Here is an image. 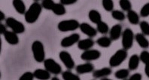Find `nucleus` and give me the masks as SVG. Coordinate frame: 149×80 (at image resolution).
<instances>
[{
	"label": "nucleus",
	"instance_id": "40",
	"mask_svg": "<svg viewBox=\"0 0 149 80\" xmlns=\"http://www.w3.org/2000/svg\"><path fill=\"white\" fill-rule=\"evenodd\" d=\"M6 19V15H5V14L2 12V11H0V20L1 21H2V20H4Z\"/></svg>",
	"mask_w": 149,
	"mask_h": 80
},
{
	"label": "nucleus",
	"instance_id": "34",
	"mask_svg": "<svg viewBox=\"0 0 149 80\" xmlns=\"http://www.w3.org/2000/svg\"><path fill=\"white\" fill-rule=\"evenodd\" d=\"M140 16L142 17H147L149 16V2L142 6V9L140 11Z\"/></svg>",
	"mask_w": 149,
	"mask_h": 80
},
{
	"label": "nucleus",
	"instance_id": "28",
	"mask_svg": "<svg viewBox=\"0 0 149 80\" xmlns=\"http://www.w3.org/2000/svg\"><path fill=\"white\" fill-rule=\"evenodd\" d=\"M111 16L115 20L118 21H123L125 19L126 16L123 11H119V10H115L111 12Z\"/></svg>",
	"mask_w": 149,
	"mask_h": 80
},
{
	"label": "nucleus",
	"instance_id": "30",
	"mask_svg": "<svg viewBox=\"0 0 149 80\" xmlns=\"http://www.w3.org/2000/svg\"><path fill=\"white\" fill-rule=\"evenodd\" d=\"M139 27L142 34L145 36H149V23L146 21H142L139 23Z\"/></svg>",
	"mask_w": 149,
	"mask_h": 80
},
{
	"label": "nucleus",
	"instance_id": "8",
	"mask_svg": "<svg viewBox=\"0 0 149 80\" xmlns=\"http://www.w3.org/2000/svg\"><path fill=\"white\" fill-rule=\"evenodd\" d=\"M60 61L63 63L65 67L68 68L69 70L73 69L75 66L74 64V61L72 58L70 53L66 51H61L59 54Z\"/></svg>",
	"mask_w": 149,
	"mask_h": 80
},
{
	"label": "nucleus",
	"instance_id": "7",
	"mask_svg": "<svg viewBox=\"0 0 149 80\" xmlns=\"http://www.w3.org/2000/svg\"><path fill=\"white\" fill-rule=\"evenodd\" d=\"M44 66L45 70L49 73L54 75H58L62 73V67L53 58H47L44 62Z\"/></svg>",
	"mask_w": 149,
	"mask_h": 80
},
{
	"label": "nucleus",
	"instance_id": "1",
	"mask_svg": "<svg viewBox=\"0 0 149 80\" xmlns=\"http://www.w3.org/2000/svg\"><path fill=\"white\" fill-rule=\"evenodd\" d=\"M42 6L38 2H33L31 5L29 6V9L26 11L25 16L26 22L28 23H34L38 20V17L42 13Z\"/></svg>",
	"mask_w": 149,
	"mask_h": 80
},
{
	"label": "nucleus",
	"instance_id": "12",
	"mask_svg": "<svg viewBox=\"0 0 149 80\" xmlns=\"http://www.w3.org/2000/svg\"><path fill=\"white\" fill-rule=\"evenodd\" d=\"M123 31H122V26L120 24L114 25L111 29L109 30V38L111 40H117L122 36Z\"/></svg>",
	"mask_w": 149,
	"mask_h": 80
},
{
	"label": "nucleus",
	"instance_id": "26",
	"mask_svg": "<svg viewBox=\"0 0 149 80\" xmlns=\"http://www.w3.org/2000/svg\"><path fill=\"white\" fill-rule=\"evenodd\" d=\"M130 70L128 69H120L116 71L115 73V77L118 79H126L129 77Z\"/></svg>",
	"mask_w": 149,
	"mask_h": 80
},
{
	"label": "nucleus",
	"instance_id": "2",
	"mask_svg": "<svg viewBox=\"0 0 149 80\" xmlns=\"http://www.w3.org/2000/svg\"><path fill=\"white\" fill-rule=\"evenodd\" d=\"M32 52L36 62L42 63L45 61V51L44 44L39 40H35L32 44Z\"/></svg>",
	"mask_w": 149,
	"mask_h": 80
},
{
	"label": "nucleus",
	"instance_id": "31",
	"mask_svg": "<svg viewBox=\"0 0 149 80\" xmlns=\"http://www.w3.org/2000/svg\"><path fill=\"white\" fill-rule=\"evenodd\" d=\"M102 7L106 11H113L114 9V2L112 0H103L102 2Z\"/></svg>",
	"mask_w": 149,
	"mask_h": 80
},
{
	"label": "nucleus",
	"instance_id": "27",
	"mask_svg": "<svg viewBox=\"0 0 149 80\" xmlns=\"http://www.w3.org/2000/svg\"><path fill=\"white\" fill-rule=\"evenodd\" d=\"M96 30L101 34L105 35L106 33L109 32V27L106 23L101 21L98 24H96Z\"/></svg>",
	"mask_w": 149,
	"mask_h": 80
},
{
	"label": "nucleus",
	"instance_id": "21",
	"mask_svg": "<svg viewBox=\"0 0 149 80\" xmlns=\"http://www.w3.org/2000/svg\"><path fill=\"white\" fill-rule=\"evenodd\" d=\"M88 17L91 22L95 24H98L99 23L102 21V16L98 11L96 10H91L88 14Z\"/></svg>",
	"mask_w": 149,
	"mask_h": 80
},
{
	"label": "nucleus",
	"instance_id": "41",
	"mask_svg": "<svg viewBox=\"0 0 149 80\" xmlns=\"http://www.w3.org/2000/svg\"><path fill=\"white\" fill-rule=\"evenodd\" d=\"M51 80H60V79L57 78V77H53V78L51 79Z\"/></svg>",
	"mask_w": 149,
	"mask_h": 80
},
{
	"label": "nucleus",
	"instance_id": "18",
	"mask_svg": "<svg viewBox=\"0 0 149 80\" xmlns=\"http://www.w3.org/2000/svg\"><path fill=\"white\" fill-rule=\"evenodd\" d=\"M135 39L140 47L143 49H148L149 47V40L146 38V37L142 33H138L135 35Z\"/></svg>",
	"mask_w": 149,
	"mask_h": 80
},
{
	"label": "nucleus",
	"instance_id": "39",
	"mask_svg": "<svg viewBox=\"0 0 149 80\" xmlns=\"http://www.w3.org/2000/svg\"><path fill=\"white\" fill-rule=\"evenodd\" d=\"M145 73H146V76L149 78V64H146V66H145Z\"/></svg>",
	"mask_w": 149,
	"mask_h": 80
},
{
	"label": "nucleus",
	"instance_id": "5",
	"mask_svg": "<svg viewBox=\"0 0 149 80\" xmlns=\"http://www.w3.org/2000/svg\"><path fill=\"white\" fill-rule=\"evenodd\" d=\"M135 36L134 33L132 31V29H126L122 34V46L123 49L125 50H128L133 46V40H134Z\"/></svg>",
	"mask_w": 149,
	"mask_h": 80
},
{
	"label": "nucleus",
	"instance_id": "4",
	"mask_svg": "<svg viewBox=\"0 0 149 80\" xmlns=\"http://www.w3.org/2000/svg\"><path fill=\"white\" fill-rule=\"evenodd\" d=\"M80 27V23L76 20H65L60 22L57 25L58 30L62 32L75 31Z\"/></svg>",
	"mask_w": 149,
	"mask_h": 80
},
{
	"label": "nucleus",
	"instance_id": "25",
	"mask_svg": "<svg viewBox=\"0 0 149 80\" xmlns=\"http://www.w3.org/2000/svg\"><path fill=\"white\" fill-rule=\"evenodd\" d=\"M62 77L63 80H81L79 76L72 73L71 71L66 70L62 73Z\"/></svg>",
	"mask_w": 149,
	"mask_h": 80
},
{
	"label": "nucleus",
	"instance_id": "17",
	"mask_svg": "<svg viewBox=\"0 0 149 80\" xmlns=\"http://www.w3.org/2000/svg\"><path fill=\"white\" fill-rule=\"evenodd\" d=\"M34 77L38 80H48L51 78V73L47 70L37 69L33 72Z\"/></svg>",
	"mask_w": 149,
	"mask_h": 80
},
{
	"label": "nucleus",
	"instance_id": "3",
	"mask_svg": "<svg viewBox=\"0 0 149 80\" xmlns=\"http://www.w3.org/2000/svg\"><path fill=\"white\" fill-rule=\"evenodd\" d=\"M127 50H125L124 49H118L109 59V65L111 67H118L127 59Z\"/></svg>",
	"mask_w": 149,
	"mask_h": 80
},
{
	"label": "nucleus",
	"instance_id": "11",
	"mask_svg": "<svg viewBox=\"0 0 149 80\" xmlns=\"http://www.w3.org/2000/svg\"><path fill=\"white\" fill-rule=\"evenodd\" d=\"M79 28H80V30L81 31V32L84 33V35H86L91 38L96 36V34H97V30L95 29L93 26H91L90 24L87 23H81Z\"/></svg>",
	"mask_w": 149,
	"mask_h": 80
},
{
	"label": "nucleus",
	"instance_id": "37",
	"mask_svg": "<svg viewBox=\"0 0 149 80\" xmlns=\"http://www.w3.org/2000/svg\"><path fill=\"white\" fill-rule=\"evenodd\" d=\"M77 0H60V3L65 5H73V4L76 3Z\"/></svg>",
	"mask_w": 149,
	"mask_h": 80
},
{
	"label": "nucleus",
	"instance_id": "36",
	"mask_svg": "<svg viewBox=\"0 0 149 80\" xmlns=\"http://www.w3.org/2000/svg\"><path fill=\"white\" fill-rule=\"evenodd\" d=\"M142 75L141 73H134L132 75L129 79H126L124 80H142Z\"/></svg>",
	"mask_w": 149,
	"mask_h": 80
},
{
	"label": "nucleus",
	"instance_id": "16",
	"mask_svg": "<svg viewBox=\"0 0 149 80\" xmlns=\"http://www.w3.org/2000/svg\"><path fill=\"white\" fill-rule=\"evenodd\" d=\"M111 73H112V70L110 67H102L101 69L93 71V77L96 79L106 78V77L111 75Z\"/></svg>",
	"mask_w": 149,
	"mask_h": 80
},
{
	"label": "nucleus",
	"instance_id": "32",
	"mask_svg": "<svg viewBox=\"0 0 149 80\" xmlns=\"http://www.w3.org/2000/svg\"><path fill=\"white\" fill-rule=\"evenodd\" d=\"M55 4L56 3L54 2L53 0H44L42 2V6L45 9L52 11Z\"/></svg>",
	"mask_w": 149,
	"mask_h": 80
},
{
	"label": "nucleus",
	"instance_id": "9",
	"mask_svg": "<svg viewBox=\"0 0 149 80\" xmlns=\"http://www.w3.org/2000/svg\"><path fill=\"white\" fill-rule=\"evenodd\" d=\"M101 56V53L97 49H89L84 51L81 55V58L85 62H91V61L97 60Z\"/></svg>",
	"mask_w": 149,
	"mask_h": 80
},
{
	"label": "nucleus",
	"instance_id": "15",
	"mask_svg": "<svg viewBox=\"0 0 149 80\" xmlns=\"http://www.w3.org/2000/svg\"><path fill=\"white\" fill-rule=\"evenodd\" d=\"M4 38L6 41L11 45H17L19 43V38L17 34L12 31H7L4 35Z\"/></svg>",
	"mask_w": 149,
	"mask_h": 80
},
{
	"label": "nucleus",
	"instance_id": "23",
	"mask_svg": "<svg viewBox=\"0 0 149 80\" xmlns=\"http://www.w3.org/2000/svg\"><path fill=\"white\" fill-rule=\"evenodd\" d=\"M96 44H98L100 46L103 48H108L109 47L111 44V40L110 38L108 37H101L100 38L96 40Z\"/></svg>",
	"mask_w": 149,
	"mask_h": 80
},
{
	"label": "nucleus",
	"instance_id": "19",
	"mask_svg": "<svg viewBox=\"0 0 149 80\" xmlns=\"http://www.w3.org/2000/svg\"><path fill=\"white\" fill-rule=\"evenodd\" d=\"M139 55L136 54L133 55L130 58L129 62H128V68H129L130 70H136L139 65Z\"/></svg>",
	"mask_w": 149,
	"mask_h": 80
},
{
	"label": "nucleus",
	"instance_id": "6",
	"mask_svg": "<svg viewBox=\"0 0 149 80\" xmlns=\"http://www.w3.org/2000/svg\"><path fill=\"white\" fill-rule=\"evenodd\" d=\"M6 26L12 30L16 34H22L25 31V26L21 22L13 17H8L6 20Z\"/></svg>",
	"mask_w": 149,
	"mask_h": 80
},
{
	"label": "nucleus",
	"instance_id": "20",
	"mask_svg": "<svg viewBox=\"0 0 149 80\" xmlns=\"http://www.w3.org/2000/svg\"><path fill=\"white\" fill-rule=\"evenodd\" d=\"M12 4L17 13L20 14H25L26 12V5L23 1H21V0H14L12 2Z\"/></svg>",
	"mask_w": 149,
	"mask_h": 80
},
{
	"label": "nucleus",
	"instance_id": "29",
	"mask_svg": "<svg viewBox=\"0 0 149 80\" xmlns=\"http://www.w3.org/2000/svg\"><path fill=\"white\" fill-rule=\"evenodd\" d=\"M119 5H120V7L121 8V9L123 11H131V8H132V5H131V2L128 0H120L119 2Z\"/></svg>",
	"mask_w": 149,
	"mask_h": 80
},
{
	"label": "nucleus",
	"instance_id": "42",
	"mask_svg": "<svg viewBox=\"0 0 149 80\" xmlns=\"http://www.w3.org/2000/svg\"><path fill=\"white\" fill-rule=\"evenodd\" d=\"M101 80H112V79H108V78H102L101 79Z\"/></svg>",
	"mask_w": 149,
	"mask_h": 80
},
{
	"label": "nucleus",
	"instance_id": "22",
	"mask_svg": "<svg viewBox=\"0 0 149 80\" xmlns=\"http://www.w3.org/2000/svg\"><path fill=\"white\" fill-rule=\"evenodd\" d=\"M127 17L129 22L133 25H137L140 23H139V15L133 10L128 11L127 14Z\"/></svg>",
	"mask_w": 149,
	"mask_h": 80
},
{
	"label": "nucleus",
	"instance_id": "38",
	"mask_svg": "<svg viewBox=\"0 0 149 80\" xmlns=\"http://www.w3.org/2000/svg\"><path fill=\"white\" fill-rule=\"evenodd\" d=\"M6 31H7V28H6V26L2 23L0 24V34L4 35L6 34Z\"/></svg>",
	"mask_w": 149,
	"mask_h": 80
},
{
	"label": "nucleus",
	"instance_id": "14",
	"mask_svg": "<svg viewBox=\"0 0 149 80\" xmlns=\"http://www.w3.org/2000/svg\"><path fill=\"white\" fill-rule=\"evenodd\" d=\"M93 46H94V41L92 38H86L80 40L78 43V49L84 50V51L91 49V48L93 47Z\"/></svg>",
	"mask_w": 149,
	"mask_h": 80
},
{
	"label": "nucleus",
	"instance_id": "13",
	"mask_svg": "<svg viewBox=\"0 0 149 80\" xmlns=\"http://www.w3.org/2000/svg\"><path fill=\"white\" fill-rule=\"evenodd\" d=\"M76 72L78 74H84V73H89L93 72L94 70V65L92 63L87 62L84 64H79L75 68Z\"/></svg>",
	"mask_w": 149,
	"mask_h": 80
},
{
	"label": "nucleus",
	"instance_id": "35",
	"mask_svg": "<svg viewBox=\"0 0 149 80\" xmlns=\"http://www.w3.org/2000/svg\"><path fill=\"white\" fill-rule=\"evenodd\" d=\"M34 74L32 72H26L19 78V80H33Z\"/></svg>",
	"mask_w": 149,
	"mask_h": 80
},
{
	"label": "nucleus",
	"instance_id": "10",
	"mask_svg": "<svg viewBox=\"0 0 149 80\" xmlns=\"http://www.w3.org/2000/svg\"><path fill=\"white\" fill-rule=\"evenodd\" d=\"M79 40H80V35H78V33H74L69 36L64 38L60 42V45L64 48L70 47L74 44H78Z\"/></svg>",
	"mask_w": 149,
	"mask_h": 80
},
{
	"label": "nucleus",
	"instance_id": "24",
	"mask_svg": "<svg viewBox=\"0 0 149 80\" xmlns=\"http://www.w3.org/2000/svg\"><path fill=\"white\" fill-rule=\"evenodd\" d=\"M52 11L54 14L57 15V16H62V15L65 14V12H66L65 6L61 3L55 4L53 9H52Z\"/></svg>",
	"mask_w": 149,
	"mask_h": 80
},
{
	"label": "nucleus",
	"instance_id": "33",
	"mask_svg": "<svg viewBox=\"0 0 149 80\" xmlns=\"http://www.w3.org/2000/svg\"><path fill=\"white\" fill-rule=\"evenodd\" d=\"M139 58L140 61L145 64H149V52L146 51V50L142 51L140 53Z\"/></svg>",
	"mask_w": 149,
	"mask_h": 80
}]
</instances>
